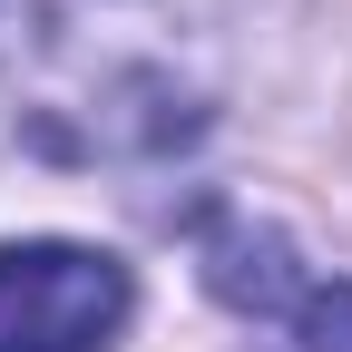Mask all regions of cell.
<instances>
[{"mask_svg": "<svg viewBox=\"0 0 352 352\" xmlns=\"http://www.w3.org/2000/svg\"><path fill=\"white\" fill-rule=\"evenodd\" d=\"M176 0H0V147L127 166L186 147L215 88Z\"/></svg>", "mask_w": 352, "mask_h": 352, "instance_id": "1", "label": "cell"}, {"mask_svg": "<svg viewBox=\"0 0 352 352\" xmlns=\"http://www.w3.org/2000/svg\"><path fill=\"white\" fill-rule=\"evenodd\" d=\"M138 314V274L108 245L20 235L0 245V352H108Z\"/></svg>", "mask_w": 352, "mask_h": 352, "instance_id": "2", "label": "cell"}, {"mask_svg": "<svg viewBox=\"0 0 352 352\" xmlns=\"http://www.w3.org/2000/svg\"><path fill=\"white\" fill-rule=\"evenodd\" d=\"M196 264L215 303H235L245 323H274L284 352H352V274L303 264L274 226L254 215H206L196 226Z\"/></svg>", "mask_w": 352, "mask_h": 352, "instance_id": "3", "label": "cell"}]
</instances>
